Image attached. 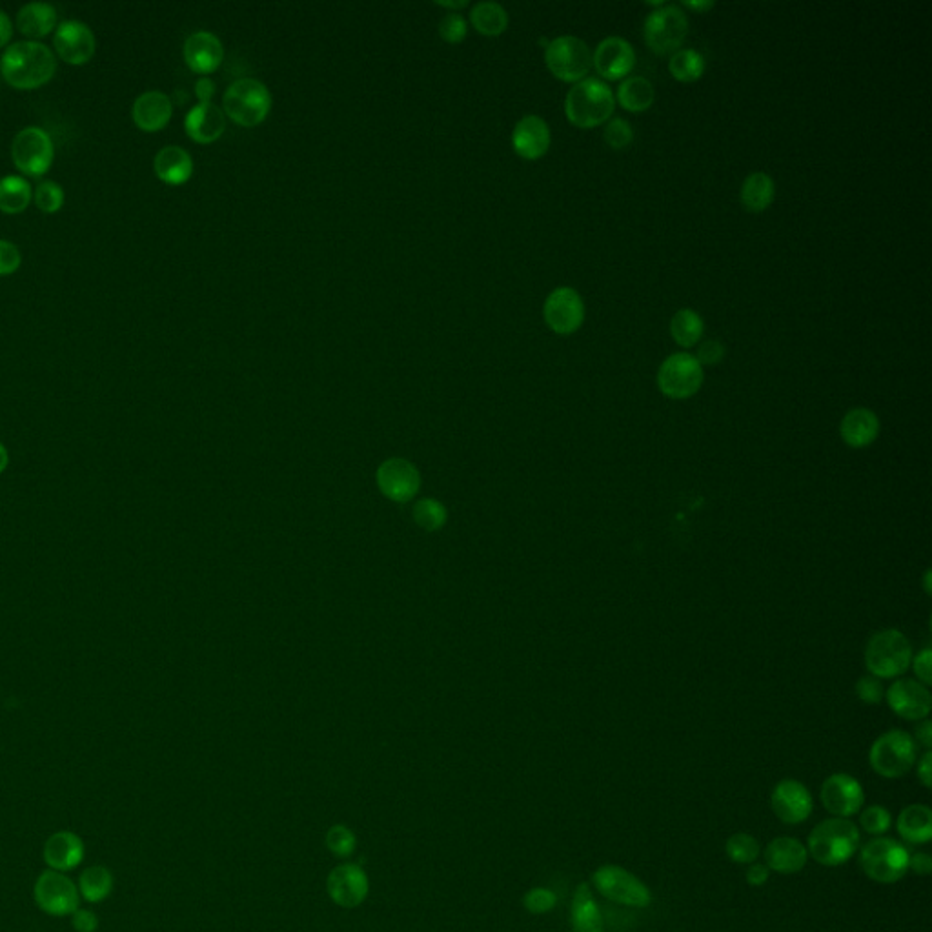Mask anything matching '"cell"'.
<instances>
[{
	"label": "cell",
	"instance_id": "cell-1",
	"mask_svg": "<svg viewBox=\"0 0 932 932\" xmlns=\"http://www.w3.org/2000/svg\"><path fill=\"white\" fill-rule=\"evenodd\" d=\"M55 71L57 57L42 42L10 44L0 59V73L15 90H37L53 79Z\"/></svg>",
	"mask_w": 932,
	"mask_h": 932
},
{
	"label": "cell",
	"instance_id": "cell-2",
	"mask_svg": "<svg viewBox=\"0 0 932 932\" xmlns=\"http://www.w3.org/2000/svg\"><path fill=\"white\" fill-rule=\"evenodd\" d=\"M860 849L858 825L849 818H829L818 823L807 841L812 860L825 867L849 862Z\"/></svg>",
	"mask_w": 932,
	"mask_h": 932
},
{
	"label": "cell",
	"instance_id": "cell-3",
	"mask_svg": "<svg viewBox=\"0 0 932 932\" xmlns=\"http://www.w3.org/2000/svg\"><path fill=\"white\" fill-rule=\"evenodd\" d=\"M616 108V97L607 82L587 77L570 88L565 99V115L574 126L590 130L610 121Z\"/></svg>",
	"mask_w": 932,
	"mask_h": 932
},
{
	"label": "cell",
	"instance_id": "cell-4",
	"mask_svg": "<svg viewBox=\"0 0 932 932\" xmlns=\"http://www.w3.org/2000/svg\"><path fill=\"white\" fill-rule=\"evenodd\" d=\"M912 645L907 636L896 629H883L872 634L865 647V665L869 674L878 679H898L911 667Z\"/></svg>",
	"mask_w": 932,
	"mask_h": 932
},
{
	"label": "cell",
	"instance_id": "cell-5",
	"mask_svg": "<svg viewBox=\"0 0 932 932\" xmlns=\"http://www.w3.org/2000/svg\"><path fill=\"white\" fill-rule=\"evenodd\" d=\"M911 852L903 843L887 836H878L863 845L860 865L867 878L878 883H896L909 871Z\"/></svg>",
	"mask_w": 932,
	"mask_h": 932
},
{
	"label": "cell",
	"instance_id": "cell-6",
	"mask_svg": "<svg viewBox=\"0 0 932 932\" xmlns=\"http://www.w3.org/2000/svg\"><path fill=\"white\" fill-rule=\"evenodd\" d=\"M916 758L918 749L911 734L898 729L882 734L869 750L872 770L887 780L905 776L916 765Z\"/></svg>",
	"mask_w": 932,
	"mask_h": 932
},
{
	"label": "cell",
	"instance_id": "cell-7",
	"mask_svg": "<svg viewBox=\"0 0 932 932\" xmlns=\"http://www.w3.org/2000/svg\"><path fill=\"white\" fill-rule=\"evenodd\" d=\"M224 113L244 128L257 126L272 110V95L263 82L241 79L233 82L223 99Z\"/></svg>",
	"mask_w": 932,
	"mask_h": 932
},
{
	"label": "cell",
	"instance_id": "cell-8",
	"mask_svg": "<svg viewBox=\"0 0 932 932\" xmlns=\"http://www.w3.org/2000/svg\"><path fill=\"white\" fill-rule=\"evenodd\" d=\"M594 889L608 902L619 903L632 909H647L652 903V892L632 872L618 865H603L592 874Z\"/></svg>",
	"mask_w": 932,
	"mask_h": 932
},
{
	"label": "cell",
	"instance_id": "cell-9",
	"mask_svg": "<svg viewBox=\"0 0 932 932\" xmlns=\"http://www.w3.org/2000/svg\"><path fill=\"white\" fill-rule=\"evenodd\" d=\"M689 33V19L679 6L665 4L652 11L643 28L645 42L658 55L676 53Z\"/></svg>",
	"mask_w": 932,
	"mask_h": 932
},
{
	"label": "cell",
	"instance_id": "cell-10",
	"mask_svg": "<svg viewBox=\"0 0 932 932\" xmlns=\"http://www.w3.org/2000/svg\"><path fill=\"white\" fill-rule=\"evenodd\" d=\"M703 379V366L699 365L694 355L687 352L669 355L658 370L661 394L676 401L696 396L703 386Z\"/></svg>",
	"mask_w": 932,
	"mask_h": 932
},
{
	"label": "cell",
	"instance_id": "cell-11",
	"mask_svg": "<svg viewBox=\"0 0 932 932\" xmlns=\"http://www.w3.org/2000/svg\"><path fill=\"white\" fill-rule=\"evenodd\" d=\"M547 68L559 81L579 82L587 79L592 68V53L587 42L565 35L548 42L545 51Z\"/></svg>",
	"mask_w": 932,
	"mask_h": 932
},
{
	"label": "cell",
	"instance_id": "cell-12",
	"mask_svg": "<svg viewBox=\"0 0 932 932\" xmlns=\"http://www.w3.org/2000/svg\"><path fill=\"white\" fill-rule=\"evenodd\" d=\"M11 159L19 172L30 177H41L53 164L55 146L48 132L37 126H28L13 139Z\"/></svg>",
	"mask_w": 932,
	"mask_h": 932
},
{
	"label": "cell",
	"instance_id": "cell-13",
	"mask_svg": "<svg viewBox=\"0 0 932 932\" xmlns=\"http://www.w3.org/2000/svg\"><path fill=\"white\" fill-rule=\"evenodd\" d=\"M33 894L37 905L50 916H70L79 909V887L64 872H42Z\"/></svg>",
	"mask_w": 932,
	"mask_h": 932
},
{
	"label": "cell",
	"instance_id": "cell-14",
	"mask_svg": "<svg viewBox=\"0 0 932 932\" xmlns=\"http://www.w3.org/2000/svg\"><path fill=\"white\" fill-rule=\"evenodd\" d=\"M543 315L552 332L559 335L574 334L585 321V304L574 288L561 286L548 295Z\"/></svg>",
	"mask_w": 932,
	"mask_h": 932
},
{
	"label": "cell",
	"instance_id": "cell-15",
	"mask_svg": "<svg viewBox=\"0 0 932 932\" xmlns=\"http://www.w3.org/2000/svg\"><path fill=\"white\" fill-rule=\"evenodd\" d=\"M821 803L834 818H851L865 803L862 783L851 774H832L821 785Z\"/></svg>",
	"mask_w": 932,
	"mask_h": 932
},
{
	"label": "cell",
	"instance_id": "cell-16",
	"mask_svg": "<svg viewBox=\"0 0 932 932\" xmlns=\"http://www.w3.org/2000/svg\"><path fill=\"white\" fill-rule=\"evenodd\" d=\"M885 699L892 712L903 720H927L931 712V692L918 679H896L889 690H885Z\"/></svg>",
	"mask_w": 932,
	"mask_h": 932
},
{
	"label": "cell",
	"instance_id": "cell-17",
	"mask_svg": "<svg viewBox=\"0 0 932 932\" xmlns=\"http://www.w3.org/2000/svg\"><path fill=\"white\" fill-rule=\"evenodd\" d=\"M53 48L61 61L71 66H82L95 55V35L84 22L64 21L53 35Z\"/></svg>",
	"mask_w": 932,
	"mask_h": 932
},
{
	"label": "cell",
	"instance_id": "cell-18",
	"mask_svg": "<svg viewBox=\"0 0 932 932\" xmlns=\"http://www.w3.org/2000/svg\"><path fill=\"white\" fill-rule=\"evenodd\" d=\"M770 807L778 820L787 825H800L809 820L814 809L809 789L796 780H783L774 787Z\"/></svg>",
	"mask_w": 932,
	"mask_h": 932
},
{
	"label": "cell",
	"instance_id": "cell-19",
	"mask_svg": "<svg viewBox=\"0 0 932 932\" xmlns=\"http://www.w3.org/2000/svg\"><path fill=\"white\" fill-rule=\"evenodd\" d=\"M328 894L339 907L352 909L365 902L370 882L366 872L355 863H343L328 876Z\"/></svg>",
	"mask_w": 932,
	"mask_h": 932
},
{
	"label": "cell",
	"instance_id": "cell-20",
	"mask_svg": "<svg viewBox=\"0 0 932 932\" xmlns=\"http://www.w3.org/2000/svg\"><path fill=\"white\" fill-rule=\"evenodd\" d=\"M592 66L607 81L625 79L636 66V51L621 37H607L594 51Z\"/></svg>",
	"mask_w": 932,
	"mask_h": 932
},
{
	"label": "cell",
	"instance_id": "cell-21",
	"mask_svg": "<svg viewBox=\"0 0 932 932\" xmlns=\"http://www.w3.org/2000/svg\"><path fill=\"white\" fill-rule=\"evenodd\" d=\"M223 59V44L210 31H197L184 42V61L193 73H213Z\"/></svg>",
	"mask_w": 932,
	"mask_h": 932
},
{
	"label": "cell",
	"instance_id": "cell-22",
	"mask_svg": "<svg viewBox=\"0 0 932 932\" xmlns=\"http://www.w3.org/2000/svg\"><path fill=\"white\" fill-rule=\"evenodd\" d=\"M550 128L537 115H527L517 122L512 133V146L519 157L527 161L541 159L550 148Z\"/></svg>",
	"mask_w": 932,
	"mask_h": 932
},
{
	"label": "cell",
	"instance_id": "cell-23",
	"mask_svg": "<svg viewBox=\"0 0 932 932\" xmlns=\"http://www.w3.org/2000/svg\"><path fill=\"white\" fill-rule=\"evenodd\" d=\"M172 113V99L166 93H142L141 97H137V101L133 102V122L142 132H161L172 119Z\"/></svg>",
	"mask_w": 932,
	"mask_h": 932
},
{
	"label": "cell",
	"instance_id": "cell-24",
	"mask_svg": "<svg viewBox=\"0 0 932 932\" xmlns=\"http://www.w3.org/2000/svg\"><path fill=\"white\" fill-rule=\"evenodd\" d=\"M226 115L219 106L212 102L197 104L184 119V130L192 141L199 144H212L224 133Z\"/></svg>",
	"mask_w": 932,
	"mask_h": 932
},
{
	"label": "cell",
	"instance_id": "cell-25",
	"mask_svg": "<svg viewBox=\"0 0 932 932\" xmlns=\"http://www.w3.org/2000/svg\"><path fill=\"white\" fill-rule=\"evenodd\" d=\"M763 856H765V865L769 867V871L780 872V874H796L809 862L807 845H803L800 840L791 838V836H781V838L770 841Z\"/></svg>",
	"mask_w": 932,
	"mask_h": 932
},
{
	"label": "cell",
	"instance_id": "cell-26",
	"mask_svg": "<svg viewBox=\"0 0 932 932\" xmlns=\"http://www.w3.org/2000/svg\"><path fill=\"white\" fill-rule=\"evenodd\" d=\"M880 419L869 408H852L840 423L841 441L851 448H867L880 436Z\"/></svg>",
	"mask_w": 932,
	"mask_h": 932
},
{
	"label": "cell",
	"instance_id": "cell-27",
	"mask_svg": "<svg viewBox=\"0 0 932 932\" xmlns=\"http://www.w3.org/2000/svg\"><path fill=\"white\" fill-rule=\"evenodd\" d=\"M84 860V843L70 831L55 832L44 845V862L51 871L68 872L77 869Z\"/></svg>",
	"mask_w": 932,
	"mask_h": 932
},
{
	"label": "cell",
	"instance_id": "cell-28",
	"mask_svg": "<svg viewBox=\"0 0 932 932\" xmlns=\"http://www.w3.org/2000/svg\"><path fill=\"white\" fill-rule=\"evenodd\" d=\"M377 479H379V487L383 488L386 496L396 501L410 499L419 487L416 468L401 459H392L381 466Z\"/></svg>",
	"mask_w": 932,
	"mask_h": 932
},
{
	"label": "cell",
	"instance_id": "cell-29",
	"mask_svg": "<svg viewBox=\"0 0 932 932\" xmlns=\"http://www.w3.org/2000/svg\"><path fill=\"white\" fill-rule=\"evenodd\" d=\"M153 170L163 183L179 186L192 177V155L179 146H166L155 155Z\"/></svg>",
	"mask_w": 932,
	"mask_h": 932
},
{
	"label": "cell",
	"instance_id": "cell-30",
	"mask_svg": "<svg viewBox=\"0 0 932 932\" xmlns=\"http://www.w3.org/2000/svg\"><path fill=\"white\" fill-rule=\"evenodd\" d=\"M570 916L574 932H605L603 914L588 883H581L574 892Z\"/></svg>",
	"mask_w": 932,
	"mask_h": 932
},
{
	"label": "cell",
	"instance_id": "cell-31",
	"mask_svg": "<svg viewBox=\"0 0 932 932\" xmlns=\"http://www.w3.org/2000/svg\"><path fill=\"white\" fill-rule=\"evenodd\" d=\"M17 30L24 37L42 39L57 30V10L46 2H30L17 15Z\"/></svg>",
	"mask_w": 932,
	"mask_h": 932
},
{
	"label": "cell",
	"instance_id": "cell-32",
	"mask_svg": "<svg viewBox=\"0 0 932 932\" xmlns=\"http://www.w3.org/2000/svg\"><path fill=\"white\" fill-rule=\"evenodd\" d=\"M896 829L903 840L909 843H927L932 838V811L927 805H909L905 807L898 821Z\"/></svg>",
	"mask_w": 932,
	"mask_h": 932
},
{
	"label": "cell",
	"instance_id": "cell-33",
	"mask_svg": "<svg viewBox=\"0 0 932 932\" xmlns=\"http://www.w3.org/2000/svg\"><path fill=\"white\" fill-rule=\"evenodd\" d=\"M776 195V184L765 172L750 173L741 186V204L752 213L765 212Z\"/></svg>",
	"mask_w": 932,
	"mask_h": 932
},
{
	"label": "cell",
	"instance_id": "cell-34",
	"mask_svg": "<svg viewBox=\"0 0 932 932\" xmlns=\"http://www.w3.org/2000/svg\"><path fill=\"white\" fill-rule=\"evenodd\" d=\"M654 99H656V90L652 82L645 77H639V75L627 77L619 86L618 102L621 108L629 112L639 113L649 110L654 104Z\"/></svg>",
	"mask_w": 932,
	"mask_h": 932
},
{
	"label": "cell",
	"instance_id": "cell-35",
	"mask_svg": "<svg viewBox=\"0 0 932 932\" xmlns=\"http://www.w3.org/2000/svg\"><path fill=\"white\" fill-rule=\"evenodd\" d=\"M33 199L31 186L24 177L8 175L0 179V212L15 215L22 213L30 206Z\"/></svg>",
	"mask_w": 932,
	"mask_h": 932
},
{
	"label": "cell",
	"instance_id": "cell-36",
	"mask_svg": "<svg viewBox=\"0 0 932 932\" xmlns=\"http://www.w3.org/2000/svg\"><path fill=\"white\" fill-rule=\"evenodd\" d=\"M703 332H705L703 317L690 308L679 310L670 321V335L681 348L698 346Z\"/></svg>",
	"mask_w": 932,
	"mask_h": 932
},
{
	"label": "cell",
	"instance_id": "cell-37",
	"mask_svg": "<svg viewBox=\"0 0 932 932\" xmlns=\"http://www.w3.org/2000/svg\"><path fill=\"white\" fill-rule=\"evenodd\" d=\"M470 21L481 35L496 37L507 30L508 15L497 2H479L470 13Z\"/></svg>",
	"mask_w": 932,
	"mask_h": 932
},
{
	"label": "cell",
	"instance_id": "cell-38",
	"mask_svg": "<svg viewBox=\"0 0 932 932\" xmlns=\"http://www.w3.org/2000/svg\"><path fill=\"white\" fill-rule=\"evenodd\" d=\"M79 892L86 902L99 903L106 900L113 891L112 872L102 865H93L82 872L79 880Z\"/></svg>",
	"mask_w": 932,
	"mask_h": 932
},
{
	"label": "cell",
	"instance_id": "cell-39",
	"mask_svg": "<svg viewBox=\"0 0 932 932\" xmlns=\"http://www.w3.org/2000/svg\"><path fill=\"white\" fill-rule=\"evenodd\" d=\"M705 59L696 50H678L670 57V75L679 82H696L705 73Z\"/></svg>",
	"mask_w": 932,
	"mask_h": 932
},
{
	"label": "cell",
	"instance_id": "cell-40",
	"mask_svg": "<svg viewBox=\"0 0 932 932\" xmlns=\"http://www.w3.org/2000/svg\"><path fill=\"white\" fill-rule=\"evenodd\" d=\"M725 852H727V856L732 862L740 863V865H750V863L756 862L758 856H760V841L747 834V832H736L727 840Z\"/></svg>",
	"mask_w": 932,
	"mask_h": 932
},
{
	"label": "cell",
	"instance_id": "cell-41",
	"mask_svg": "<svg viewBox=\"0 0 932 932\" xmlns=\"http://www.w3.org/2000/svg\"><path fill=\"white\" fill-rule=\"evenodd\" d=\"M35 204L37 208L44 213H55L59 212L64 204V190H62L61 184L53 183V181H44V183L37 186L35 190Z\"/></svg>",
	"mask_w": 932,
	"mask_h": 932
},
{
	"label": "cell",
	"instance_id": "cell-42",
	"mask_svg": "<svg viewBox=\"0 0 932 932\" xmlns=\"http://www.w3.org/2000/svg\"><path fill=\"white\" fill-rule=\"evenodd\" d=\"M891 812L887 811L882 805H871L862 812L860 816V825L863 831L871 836H883L885 832L891 829Z\"/></svg>",
	"mask_w": 932,
	"mask_h": 932
},
{
	"label": "cell",
	"instance_id": "cell-43",
	"mask_svg": "<svg viewBox=\"0 0 932 932\" xmlns=\"http://www.w3.org/2000/svg\"><path fill=\"white\" fill-rule=\"evenodd\" d=\"M605 142L612 150H627L634 141V130L625 119H610L605 126Z\"/></svg>",
	"mask_w": 932,
	"mask_h": 932
},
{
	"label": "cell",
	"instance_id": "cell-44",
	"mask_svg": "<svg viewBox=\"0 0 932 932\" xmlns=\"http://www.w3.org/2000/svg\"><path fill=\"white\" fill-rule=\"evenodd\" d=\"M355 834L345 825H335L326 834V847L339 858H348L355 851Z\"/></svg>",
	"mask_w": 932,
	"mask_h": 932
},
{
	"label": "cell",
	"instance_id": "cell-45",
	"mask_svg": "<svg viewBox=\"0 0 932 932\" xmlns=\"http://www.w3.org/2000/svg\"><path fill=\"white\" fill-rule=\"evenodd\" d=\"M466 21L459 13H448L439 22V35L441 39L450 44H459L466 37Z\"/></svg>",
	"mask_w": 932,
	"mask_h": 932
},
{
	"label": "cell",
	"instance_id": "cell-46",
	"mask_svg": "<svg viewBox=\"0 0 932 932\" xmlns=\"http://www.w3.org/2000/svg\"><path fill=\"white\" fill-rule=\"evenodd\" d=\"M414 516H416L421 527L434 530V528L443 525V521H445V510H443V507H441L437 501H421V503L417 505L416 510H414Z\"/></svg>",
	"mask_w": 932,
	"mask_h": 932
},
{
	"label": "cell",
	"instance_id": "cell-47",
	"mask_svg": "<svg viewBox=\"0 0 932 932\" xmlns=\"http://www.w3.org/2000/svg\"><path fill=\"white\" fill-rule=\"evenodd\" d=\"M856 696L867 705H878L885 698L882 679L874 678L871 674L863 676L856 681Z\"/></svg>",
	"mask_w": 932,
	"mask_h": 932
},
{
	"label": "cell",
	"instance_id": "cell-48",
	"mask_svg": "<svg viewBox=\"0 0 932 932\" xmlns=\"http://www.w3.org/2000/svg\"><path fill=\"white\" fill-rule=\"evenodd\" d=\"M523 903H525L527 911L532 912V914H545V912L552 911L556 907L558 896L550 889L539 887V889L528 891Z\"/></svg>",
	"mask_w": 932,
	"mask_h": 932
},
{
	"label": "cell",
	"instance_id": "cell-49",
	"mask_svg": "<svg viewBox=\"0 0 932 932\" xmlns=\"http://www.w3.org/2000/svg\"><path fill=\"white\" fill-rule=\"evenodd\" d=\"M22 255L10 241L0 239V277L15 274L21 268Z\"/></svg>",
	"mask_w": 932,
	"mask_h": 932
},
{
	"label": "cell",
	"instance_id": "cell-50",
	"mask_svg": "<svg viewBox=\"0 0 932 932\" xmlns=\"http://www.w3.org/2000/svg\"><path fill=\"white\" fill-rule=\"evenodd\" d=\"M698 359V363L701 366H716L720 365L725 357V346L721 345L720 341L716 339H710V341H703L701 345L698 346V352L694 355Z\"/></svg>",
	"mask_w": 932,
	"mask_h": 932
},
{
	"label": "cell",
	"instance_id": "cell-51",
	"mask_svg": "<svg viewBox=\"0 0 932 932\" xmlns=\"http://www.w3.org/2000/svg\"><path fill=\"white\" fill-rule=\"evenodd\" d=\"M931 665H932V654L931 649H923L922 652H918L916 656H912L911 667L916 674V679L923 683V685H931Z\"/></svg>",
	"mask_w": 932,
	"mask_h": 932
},
{
	"label": "cell",
	"instance_id": "cell-52",
	"mask_svg": "<svg viewBox=\"0 0 932 932\" xmlns=\"http://www.w3.org/2000/svg\"><path fill=\"white\" fill-rule=\"evenodd\" d=\"M71 923L77 932H95L99 929V918L90 909H77L71 914Z\"/></svg>",
	"mask_w": 932,
	"mask_h": 932
},
{
	"label": "cell",
	"instance_id": "cell-53",
	"mask_svg": "<svg viewBox=\"0 0 932 932\" xmlns=\"http://www.w3.org/2000/svg\"><path fill=\"white\" fill-rule=\"evenodd\" d=\"M909 871L918 874V876H929L932 871L931 856L925 854V852L912 854L911 858H909Z\"/></svg>",
	"mask_w": 932,
	"mask_h": 932
},
{
	"label": "cell",
	"instance_id": "cell-54",
	"mask_svg": "<svg viewBox=\"0 0 932 932\" xmlns=\"http://www.w3.org/2000/svg\"><path fill=\"white\" fill-rule=\"evenodd\" d=\"M769 874L770 871L767 865L754 862L750 863V867L747 869V874H745V876H747L749 885H752V887H761V885H765L767 880H769Z\"/></svg>",
	"mask_w": 932,
	"mask_h": 932
},
{
	"label": "cell",
	"instance_id": "cell-55",
	"mask_svg": "<svg viewBox=\"0 0 932 932\" xmlns=\"http://www.w3.org/2000/svg\"><path fill=\"white\" fill-rule=\"evenodd\" d=\"M918 780L922 781L925 789H931L932 785V754L931 750H925L922 760L918 761Z\"/></svg>",
	"mask_w": 932,
	"mask_h": 932
},
{
	"label": "cell",
	"instance_id": "cell-56",
	"mask_svg": "<svg viewBox=\"0 0 932 932\" xmlns=\"http://www.w3.org/2000/svg\"><path fill=\"white\" fill-rule=\"evenodd\" d=\"M914 743L922 745L923 749L931 750L932 745V723L929 720H922L914 730Z\"/></svg>",
	"mask_w": 932,
	"mask_h": 932
},
{
	"label": "cell",
	"instance_id": "cell-57",
	"mask_svg": "<svg viewBox=\"0 0 932 932\" xmlns=\"http://www.w3.org/2000/svg\"><path fill=\"white\" fill-rule=\"evenodd\" d=\"M195 93H197V97H199L201 104L212 101L213 93H215V82H213L212 79H208V77L199 79L197 84H195Z\"/></svg>",
	"mask_w": 932,
	"mask_h": 932
},
{
	"label": "cell",
	"instance_id": "cell-58",
	"mask_svg": "<svg viewBox=\"0 0 932 932\" xmlns=\"http://www.w3.org/2000/svg\"><path fill=\"white\" fill-rule=\"evenodd\" d=\"M13 37V22L6 11L0 10V48L8 46Z\"/></svg>",
	"mask_w": 932,
	"mask_h": 932
},
{
	"label": "cell",
	"instance_id": "cell-59",
	"mask_svg": "<svg viewBox=\"0 0 932 932\" xmlns=\"http://www.w3.org/2000/svg\"><path fill=\"white\" fill-rule=\"evenodd\" d=\"M681 6L689 8V10L699 11V13H705V11L714 8V2H683Z\"/></svg>",
	"mask_w": 932,
	"mask_h": 932
},
{
	"label": "cell",
	"instance_id": "cell-60",
	"mask_svg": "<svg viewBox=\"0 0 932 932\" xmlns=\"http://www.w3.org/2000/svg\"><path fill=\"white\" fill-rule=\"evenodd\" d=\"M8 463H10V456H8V450L6 446L0 443V474L8 468Z\"/></svg>",
	"mask_w": 932,
	"mask_h": 932
},
{
	"label": "cell",
	"instance_id": "cell-61",
	"mask_svg": "<svg viewBox=\"0 0 932 932\" xmlns=\"http://www.w3.org/2000/svg\"><path fill=\"white\" fill-rule=\"evenodd\" d=\"M437 6H443V8H457V10H461V8L468 6V2H466V0H461V2H437Z\"/></svg>",
	"mask_w": 932,
	"mask_h": 932
},
{
	"label": "cell",
	"instance_id": "cell-62",
	"mask_svg": "<svg viewBox=\"0 0 932 932\" xmlns=\"http://www.w3.org/2000/svg\"><path fill=\"white\" fill-rule=\"evenodd\" d=\"M929 581H931V570L925 572V592H927V594H931V585H929Z\"/></svg>",
	"mask_w": 932,
	"mask_h": 932
}]
</instances>
